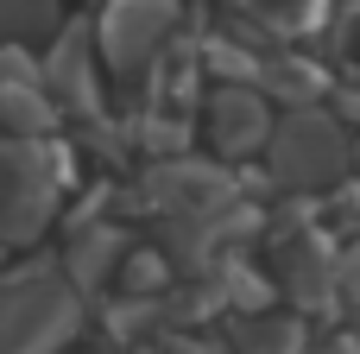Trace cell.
Listing matches in <instances>:
<instances>
[{
	"instance_id": "obj_1",
	"label": "cell",
	"mask_w": 360,
	"mask_h": 354,
	"mask_svg": "<svg viewBox=\"0 0 360 354\" xmlns=\"http://www.w3.org/2000/svg\"><path fill=\"white\" fill-rule=\"evenodd\" d=\"M82 323V298L57 260L0 272V354H57Z\"/></svg>"
},
{
	"instance_id": "obj_2",
	"label": "cell",
	"mask_w": 360,
	"mask_h": 354,
	"mask_svg": "<svg viewBox=\"0 0 360 354\" xmlns=\"http://www.w3.org/2000/svg\"><path fill=\"white\" fill-rule=\"evenodd\" d=\"M63 196V152L44 146V133H6L0 139V241L25 247L44 234Z\"/></svg>"
},
{
	"instance_id": "obj_3",
	"label": "cell",
	"mask_w": 360,
	"mask_h": 354,
	"mask_svg": "<svg viewBox=\"0 0 360 354\" xmlns=\"http://www.w3.org/2000/svg\"><path fill=\"white\" fill-rule=\"evenodd\" d=\"M272 146V177L285 190H329L335 171L348 165V139H342V120L316 114V108H297L291 120H278L266 133Z\"/></svg>"
},
{
	"instance_id": "obj_4",
	"label": "cell",
	"mask_w": 360,
	"mask_h": 354,
	"mask_svg": "<svg viewBox=\"0 0 360 354\" xmlns=\"http://www.w3.org/2000/svg\"><path fill=\"white\" fill-rule=\"evenodd\" d=\"M171 25H177V0H114V6L101 13L95 44H101V57L127 76V70H146V63L165 51Z\"/></svg>"
},
{
	"instance_id": "obj_5",
	"label": "cell",
	"mask_w": 360,
	"mask_h": 354,
	"mask_svg": "<svg viewBox=\"0 0 360 354\" xmlns=\"http://www.w3.org/2000/svg\"><path fill=\"white\" fill-rule=\"evenodd\" d=\"M146 203H158L171 222L215 215V209L234 203V177L215 171V165H196V158H165V165L146 177Z\"/></svg>"
},
{
	"instance_id": "obj_6",
	"label": "cell",
	"mask_w": 360,
	"mask_h": 354,
	"mask_svg": "<svg viewBox=\"0 0 360 354\" xmlns=\"http://www.w3.org/2000/svg\"><path fill=\"white\" fill-rule=\"evenodd\" d=\"M38 76H44V95H51V101H63V108H76V114H95L101 95H95V44H89V25H70V32L44 51Z\"/></svg>"
},
{
	"instance_id": "obj_7",
	"label": "cell",
	"mask_w": 360,
	"mask_h": 354,
	"mask_svg": "<svg viewBox=\"0 0 360 354\" xmlns=\"http://www.w3.org/2000/svg\"><path fill=\"white\" fill-rule=\"evenodd\" d=\"M272 241H278V234H272ZM278 279H285V291H291L304 310L329 304V298H335V241L316 234V228L285 234V241H278Z\"/></svg>"
},
{
	"instance_id": "obj_8",
	"label": "cell",
	"mask_w": 360,
	"mask_h": 354,
	"mask_svg": "<svg viewBox=\"0 0 360 354\" xmlns=\"http://www.w3.org/2000/svg\"><path fill=\"white\" fill-rule=\"evenodd\" d=\"M266 133H272V114H266V101L253 89H215V101H209V139H215V152L247 158V152L266 146Z\"/></svg>"
},
{
	"instance_id": "obj_9",
	"label": "cell",
	"mask_w": 360,
	"mask_h": 354,
	"mask_svg": "<svg viewBox=\"0 0 360 354\" xmlns=\"http://www.w3.org/2000/svg\"><path fill=\"white\" fill-rule=\"evenodd\" d=\"M120 253H127V234H120V228H82V234L70 241V253H63V279H70L76 291H89V285H101V279L120 266Z\"/></svg>"
},
{
	"instance_id": "obj_10",
	"label": "cell",
	"mask_w": 360,
	"mask_h": 354,
	"mask_svg": "<svg viewBox=\"0 0 360 354\" xmlns=\"http://www.w3.org/2000/svg\"><path fill=\"white\" fill-rule=\"evenodd\" d=\"M234 354H304V323L297 317H272V310H253L234 336Z\"/></svg>"
},
{
	"instance_id": "obj_11",
	"label": "cell",
	"mask_w": 360,
	"mask_h": 354,
	"mask_svg": "<svg viewBox=\"0 0 360 354\" xmlns=\"http://www.w3.org/2000/svg\"><path fill=\"white\" fill-rule=\"evenodd\" d=\"M57 25V0H0V44L38 38Z\"/></svg>"
},
{
	"instance_id": "obj_12",
	"label": "cell",
	"mask_w": 360,
	"mask_h": 354,
	"mask_svg": "<svg viewBox=\"0 0 360 354\" xmlns=\"http://www.w3.org/2000/svg\"><path fill=\"white\" fill-rule=\"evenodd\" d=\"M120 285L133 298H152L165 285V253H120Z\"/></svg>"
},
{
	"instance_id": "obj_13",
	"label": "cell",
	"mask_w": 360,
	"mask_h": 354,
	"mask_svg": "<svg viewBox=\"0 0 360 354\" xmlns=\"http://www.w3.org/2000/svg\"><path fill=\"white\" fill-rule=\"evenodd\" d=\"M266 76H272V89H285L291 101H310V95H316V70H310V63H297V57H272V63H266Z\"/></svg>"
},
{
	"instance_id": "obj_14",
	"label": "cell",
	"mask_w": 360,
	"mask_h": 354,
	"mask_svg": "<svg viewBox=\"0 0 360 354\" xmlns=\"http://www.w3.org/2000/svg\"><path fill=\"white\" fill-rule=\"evenodd\" d=\"M323 354H360V336H329V342H323Z\"/></svg>"
},
{
	"instance_id": "obj_15",
	"label": "cell",
	"mask_w": 360,
	"mask_h": 354,
	"mask_svg": "<svg viewBox=\"0 0 360 354\" xmlns=\"http://www.w3.org/2000/svg\"><path fill=\"white\" fill-rule=\"evenodd\" d=\"M348 158H354V165H360V146H354V152H348Z\"/></svg>"
}]
</instances>
